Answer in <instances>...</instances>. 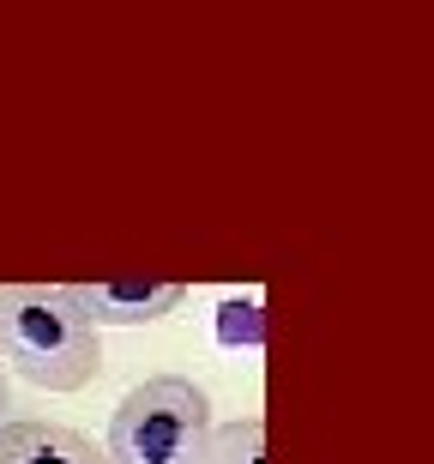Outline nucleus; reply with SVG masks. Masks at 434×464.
<instances>
[{
	"label": "nucleus",
	"mask_w": 434,
	"mask_h": 464,
	"mask_svg": "<svg viewBox=\"0 0 434 464\" xmlns=\"http://www.w3.org/2000/svg\"><path fill=\"white\" fill-rule=\"evenodd\" d=\"M6 411H13V374H6V362H0V422H6Z\"/></svg>",
	"instance_id": "nucleus-6"
},
{
	"label": "nucleus",
	"mask_w": 434,
	"mask_h": 464,
	"mask_svg": "<svg viewBox=\"0 0 434 464\" xmlns=\"http://www.w3.org/2000/svg\"><path fill=\"white\" fill-rule=\"evenodd\" d=\"M199 464H265V422L260 416H236L224 429H211Z\"/></svg>",
	"instance_id": "nucleus-5"
},
{
	"label": "nucleus",
	"mask_w": 434,
	"mask_h": 464,
	"mask_svg": "<svg viewBox=\"0 0 434 464\" xmlns=\"http://www.w3.org/2000/svg\"><path fill=\"white\" fill-rule=\"evenodd\" d=\"M211 434V398L188 374H151L109 416V464H199Z\"/></svg>",
	"instance_id": "nucleus-2"
},
{
	"label": "nucleus",
	"mask_w": 434,
	"mask_h": 464,
	"mask_svg": "<svg viewBox=\"0 0 434 464\" xmlns=\"http://www.w3.org/2000/svg\"><path fill=\"white\" fill-rule=\"evenodd\" d=\"M67 295L79 302L91 326H145V320H163L188 302V284H169V277H91V284H67Z\"/></svg>",
	"instance_id": "nucleus-3"
},
{
	"label": "nucleus",
	"mask_w": 434,
	"mask_h": 464,
	"mask_svg": "<svg viewBox=\"0 0 434 464\" xmlns=\"http://www.w3.org/2000/svg\"><path fill=\"white\" fill-rule=\"evenodd\" d=\"M0 464H109L91 434L49 422V416H6L0 422Z\"/></svg>",
	"instance_id": "nucleus-4"
},
{
	"label": "nucleus",
	"mask_w": 434,
	"mask_h": 464,
	"mask_svg": "<svg viewBox=\"0 0 434 464\" xmlns=\"http://www.w3.org/2000/svg\"><path fill=\"white\" fill-rule=\"evenodd\" d=\"M0 362L43 392H85L103 344L67 284H0Z\"/></svg>",
	"instance_id": "nucleus-1"
}]
</instances>
